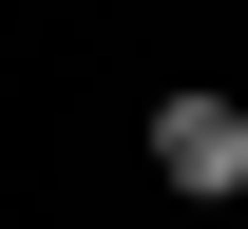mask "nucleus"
<instances>
[{
    "label": "nucleus",
    "mask_w": 248,
    "mask_h": 229,
    "mask_svg": "<svg viewBox=\"0 0 248 229\" xmlns=\"http://www.w3.org/2000/svg\"><path fill=\"white\" fill-rule=\"evenodd\" d=\"M153 191H191V210L248 191V96H153Z\"/></svg>",
    "instance_id": "obj_1"
}]
</instances>
